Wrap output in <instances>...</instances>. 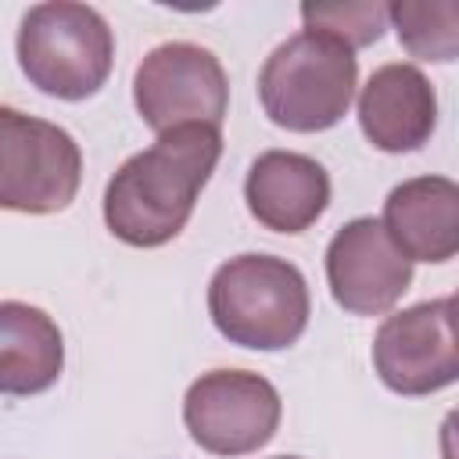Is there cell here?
I'll use <instances>...</instances> for the list:
<instances>
[{
	"instance_id": "1",
	"label": "cell",
	"mask_w": 459,
	"mask_h": 459,
	"mask_svg": "<svg viewBox=\"0 0 459 459\" xmlns=\"http://www.w3.org/2000/svg\"><path fill=\"white\" fill-rule=\"evenodd\" d=\"M222 154L219 126H179L126 158L104 190V222L129 247L179 237Z\"/></svg>"
},
{
	"instance_id": "2",
	"label": "cell",
	"mask_w": 459,
	"mask_h": 459,
	"mask_svg": "<svg viewBox=\"0 0 459 459\" xmlns=\"http://www.w3.org/2000/svg\"><path fill=\"white\" fill-rule=\"evenodd\" d=\"M208 316L230 344L283 351L305 333L312 298L294 262L251 251L215 269L208 283Z\"/></svg>"
},
{
	"instance_id": "3",
	"label": "cell",
	"mask_w": 459,
	"mask_h": 459,
	"mask_svg": "<svg viewBox=\"0 0 459 459\" xmlns=\"http://www.w3.org/2000/svg\"><path fill=\"white\" fill-rule=\"evenodd\" d=\"M359 57L333 36L294 32L287 36L258 72V100L280 129L323 133L333 129L355 97Z\"/></svg>"
},
{
	"instance_id": "4",
	"label": "cell",
	"mask_w": 459,
	"mask_h": 459,
	"mask_svg": "<svg viewBox=\"0 0 459 459\" xmlns=\"http://www.w3.org/2000/svg\"><path fill=\"white\" fill-rule=\"evenodd\" d=\"M14 50L25 79L39 93L57 100H86L111 75L115 36L100 11L54 0L25 11Z\"/></svg>"
},
{
	"instance_id": "5",
	"label": "cell",
	"mask_w": 459,
	"mask_h": 459,
	"mask_svg": "<svg viewBox=\"0 0 459 459\" xmlns=\"http://www.w3.org/2000/svg\"><path fill=\"white\" fill-rule=\"evenodd\" d=\"M82 151L68 129L0 108V204L7 212L50 215L75 201Z\"/></svg>"
},
{
	"instance_id": "6",
	"label": "cell",
	"mask_w": 459,
	"mask_h": 459,
	"mask_svg": "<svg viewBox=\"0 0 459 459\" xmlns=\"http://www.w3.org/2000/svg\"><path fill=\"white\" fill-rule=\"evenodd\" d=\"M133 100L158 136L179 126H222L230 79L208 47L161 43L136 65Z\"/></svg>"
},
{
	"instance_id": "7",
	"label": "cell",
	"mask_w": 459,
	"mask_h": 459,
	"mask_svg": "<svg viewBox=\"0 0 459 459\" xmlns=\"http://www.w3.org/2000/svg\"><path fill=\"white\" fill-rule=\"evenodd\" d=\"M283 416L280 391L251 369L201 373L183 398V423L212 455H247L276 437Z\"/></svg>"
},
{
	"instance_id": "8",
	"label": "cell",
	"mask_w": 459,
	"mask_h": 459,
	"mask_svg": "<svg viewBox=\"0 0 459 459\" xmlns=\"http://www.w3.org/2000/svg\"><path fill=\"white\" fill-rule=\"evenodd\" d=\"M373 369L394 394L420 398L459 380V337L448 298L409 305L387 316L373 337Z\"/></svg>"
},
{
	"instance_id": "9",
	"label": "cell",
	"mask_w": 459,
	"mask_h": 459,
	"mask_svg": "<svg viewBox=\"0 0 459 459\" xmlns=\"http://www.w3.org/2000/svg\"><path fill=\"white\" fill-rule=\"evenodd\" d=\"M326 283L333 301L351 316L391 312L412 283V262L398 251L380 219L344 222L326 244Z\"/></svg>"
},
{
	"instance_id": "10",
	"label": "cell",
	"mask_w": 459,
	"mask_h": 459,
	"mask_svg": "<svg viewBox=\"0 0 459 459\" xmlns=\"http://www.w3.org/2000/svg\"><path fill=\"white\" fill-rule=\"evenodd\" d=\"M359 126L384 154L420 151L437 126V93L430 79L405 61L377 68L359 93Z\"/></svg>"
},
{
	"instance_id": "11",
	"label": "cell",
	"mask_w": 459,
	"mask_h": 459,
	"mask_svg": "<svg viewBox=\"0 0 459 459\" xmlns=\"http://www.w3.org/2000/svg\"><path fill=\"white\" fill-rule=\"evenodd\" d=\"M247 212L273 233H305L330 204L326 169L298 151H265L244 179Z\"/></svg>"
},
{
	"instance_id": "12",
	"label": "cell",
	"mask_w": 459,
	"mask_h": 459,
	"mask_svg": "<svg viewBox=\"0 0 459 459\" xmlns=\"http://www.w3.org/2000/svg\"><path fill=\"white\" fill-rule=\"evenodd\" d=\"M384 230L409 262H452L459 255V183L448 176H416L384 201Z\"/></svg>"
},
{
	"instance_id": "13",
	"label": "cell",
	"mask_w": 459,
	"mask_h": 459,
	"mask_svg": "<svg viewBox=\"0 0 459 459\" xmlns=\"http://www.w3.org/2000/svg\"><path fill=\"white\" fill-rule=\"evenodd\" d=\"M65 366L57 323L25 301L0 305V387L4 394H39Z\"/></svg>"
},
{
	"instance_id": "14",
	"label": "cell",
	"mask_w": 459,
	"mask_h": 459,
	"mask_svg": "<svg viewBox=\"0 0 459 459\" xmlns=\"http://www.w3.org/2000/svg\"><path fill=\"white\" fill-rule=\"evenodd\" d=\"M391 25L405 54L430 65L459 61V0H398Z\"/></svg>"
},
{
	"instance_id": "15",
	"label": "cell",
	"mask_w": 459,
	"mask_h": 459,
	"mask_svg": "<svg viewBox=\"0 0 459 459\" xmlns=\"http://www.w3.org/2000/svg\"><path fill=\"white\" fill-rule=\"evenodd\" d=\"M391 18L387 4L362 0V4H301V22L308 32H323L341 39L344 47L359 50L384 36Z\"/></svg>"
},
{
	"instance_id": "16",
	"label": "cell",
	"mask_w": 459,
	"mask_h": 459,
	"mask_svg": "<svg viewBox=\"0 0 459 459\" xmlns=\"http://www.w3.org/2000/svg\"><path fill=\"white\" fill-rule=\"evenodd\" d=\"M437 445H441V459H459V405L445 412L441 430H437Z\"/></svg>"
},
{
	"instance_id": "17",
	"label": "cell",
	"mask_w": 459,
	"mask_h": 459,
	"mask_svg": "<svg viewBox=\"0 0 459 459\" xmlns=\"http://www.w3.org/2000/svg\"><path fill=\"white\" fill-rule=\"evenodd\" d=\"M448 319H452V330H455V337H459V290L448 298Z\"/></svg>"
},
{
	"instance_id": "18",
	"label": "cell",
	"mask_w": 459,
	"mask_h": 459,
	"mask_svg": "<svg viewBox=\"0 0 459 459\" xmlns=\"http://www.w3.org/2000/svg\"><path fill=\"white\" fill-rule=\"evenodd\" d=\"M273 459H301V455H273Z\"/></svg>"
}]
</instances>
